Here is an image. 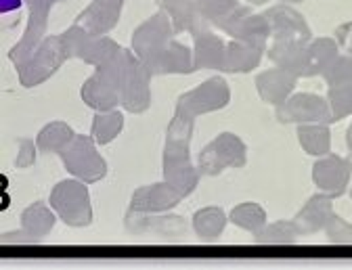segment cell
<instances>
[{"instance_id":"9c48e42d","label":"cell","mask_w":352,"mask_h":270,"mask_svg":"<svg viewBox=\"0 0 352 270\" xmlns=\"http://www.w3.org/2000/svg\"><path fill=\"white\" fill-rule=\"evenodd\" d=\"M162 166H164V180H168L174 189H179L183 193V197H189L197 189L201 172L191 161L189 143L166 141Z\"/></svg>"},{"instance_id":"1f68e13d","label":"cell","mask_w":352,"mask_h":270,"mask_svg":"<svg viewBox=\"0 0 352 270\" xmlns=\"http://www.w3.org/2000/svg\"><path fill=\"white\" fill-rule=\"evenodd\" d=\"M229 220L235 224V227H239L256 237L264 227H267V212L262 210V205H258L254 201H245L231 210Z\"/></svg>"},{"instance_id":"4dcf8cb0","label":"cell","mask_w":352,"mask_h":270,"mask_svg":"<svg viewBox=\"0 0 352 270\" xmlns=\"http://www.w3.org/2000/svg\"><path fill=\"white\" fill-rule=\"evenodd\" d=\"M122 130H124V115L118 109L97 111L91 128V137L95 139L97 145H109L120 137Z\"/></svg>"},{"instance_id":"6da1fadb","label":"cell","mask_w":352,"mask_h":270,"mask_svg":"<svg viewBox=\"0 0 352 270\" xmlns=\"http://www.w3.org/2000/svg\"><path fill=\"white\" fill-rule=\"evenodd\" d=\"M130 65V51L118 53L111 61L95 67V74L82 84L80 97L95 111H111L122 101V88Z\"/></svg>"},{"instance_id":"44dd1931","label":"cell","mask_w":352,"mask_h":270,"mask_svg":"<svg viewBox=\"0 0 352 270\" xmlns=\"http://www.w3.org/2000/svg\"><path fill=\"white\" fill-rule=\"evenodd\" d=\"M195 47H193V65L197 69H218L225 71L227 61V42L214 34L210 27L195 34Z\"/></svg>"},{"instance_id":"f35d334b","label":"cell","mask_w":352,"mask_h":270,"mask_svg":"<svg viewBox=\"0 0 352 270\" xmlns=\"http://www.w3.org/2000/svg\"><path fill=\"white\" fill-rule=\"evenodd\" d=\"M25 0H0V11H3V17L9 19L11 15H17L21 11Z\"/></svg>"},{"instance_id":"e0dca14e","label":"cell","mask_w":352,"mask_h":270,"mask_svg":"<svg viewBox=\"0 0 352 270\" xmlns=\"http://www.w3.org/2000/svg\"><path fill=\"white\" fill-rule=\"evenodd\" d=\"M122 9H124V0H93L76 17V25H80L93 36H105L116 27Z\"/></svg>"},{"instance_id":"d4e9b609","label":"cell","mask_w":352,"mask_h":270,"mask_svg":"<svg viewBox=\"0 0 352 270\" xmlns=\"http://www.w3.org/2000/svg\"><path fill=\"white\" fill-rule=\"evenodd\" d=\"M308 42H296V40H273L271 47L267 49V55L275 67L287 69L300 78L304 57H306Z\"/></svg>"},{"instance_id":"7c38bea8","label":"cell","mask_w":352,"mask_h":270,"mask_svg":"<svg viewBox=\"0 0 352 270\" xmlns=\"http://www.w3.org/2000/svg\"><path fill=\"white\" fill-rule=\"evenodd\" d=\"M151 71L147 65L130 51V65L122 88L120 105L128 113H145L151 107Z\"/></svg>"},{"instance_id":"8d00e7d4","label":"cell","mask_w":352,"mask_h":270,"mask_svg":"<svg viewBox=\"0 0 352 270\" xmlns=\"http://www.w3.org/2000/svg\"><path fill=\"white\" fill-rule=\"evenodd\" d=\"M17 157H15V168L19 170H25V168H32L36 164V149L38 145L32 141V139H21L17 141Z\"/></svg>"},{"instance_id":"f1b7e54d","label":"cell","mask_w":352,"mask_h":270,"mask_svg":"<svg viewBox=\"0 0 352 270\" xmlns=\"http://www.w3.org/2000/svg\"><path fill=\"white\" fill-rule=\"evenodd\" d=\"M260 61H262V51L237 40L227 42V61H225L227 74H250L260 65Z\"/></svg>"},{"instance_id":"5b68a950","label":"cell","mask_w":352,"mask_h":270,"mask_svg":"<svg viewBox=\"0 0 352 270\" xmlns=\"http://www.w3.org/2000/svg\"><path fill=\"white\" fill-rule=\"evenodd\" d=\"M67 59H69V55L65 51L61 34L59 36H47L44 42L38 47V51L23 65L17 67V76H19L21 86H25V88L40 86L42 82H47Z\"/></svg>"},{"instance_id":"7bdbcfd3","label":"cell","mask_w":352,"mask_h":270,"mask_svg":"<svg viewBox=\"0 0 352 270\" xmlns=\"http://www.w3.org/2000/svg\"><path fill=\"white\" fill-rule=\"evenodd\" d=\"M346 161H348V166H350V170H352V151L348 153V157H346Z\"/></svg>"},{"instance_id":"ab89813d","label":"cell","mask_w":352,"mask_h":270,"mask_svg":"<svg viewBox=\"0 0 352 270\" xmlns=\"http://www.w3.org/2000/svg\"><path fill=\"white\" fill-rule=\"evenodd\" d=\"M346 145H348V151H352V122L346 130Z\"/></svg>"},{"instance_id":"83f0119b","label":"cell","mask_w":352,"mask_h":270,"mask_svg":"<svg viewBox=\"0 0 352 270\" xmlns=\"http://www.w3.org/2000/svg\"><path fill=\"white\" fill-rule=\"evenodd\" d=\"M227 222H229V218L223 210L216 205H210V207L197 210L193 214V231L199 237V241L212 243L225 233Z\"/></svg>"},{"instance_id":"74e56055","label":"cell","mask_w":352,"mask_h":270,"mask_svg":"<svg viewBox=\"0 0 352 270\" xmlns=\"http://www.w3.org/2000/svg\"><path fill=\"white\" fill-rule=\"evenodd\" d=\"M38 241H40V239L28 235L23 229H21V233H7V235H3V245H15V243L25 245V243H38Z\"/></svg>"},{"instance_id":"836d02e7","label":"cell","mask_w":352,"mask_h":270,"mask_svg":"<svg viewBox=\"0 0 352 270\" xmlns=\"http://www.w3.org/2000/svg\"><path fill=\"white\" fill-rule=\"evenodd\" d=\"M325 99L329 103L333 122H340V120L352 115V80L338 84V86H329Z\"/></svg>"},{"instance_id":"e575fe53","label":"cell","mask_w":352,"mask_h":270,"mask_svg":"<svg viewBox=\"0 0 352 270\" xmlns=\"http://www.w3.org/2000/svg\"><path fill=\"white\" fill-rule=\"evenodd\" d=\"M195 5L204 15V19L214 27H218L220 21L227 19L239 7L237 0H195Z\"/></svg>"},{"instance_id":"3957f363","label":"cell","mask_w":352,"mask_h":270,"mask_svg":"<svg viewBox=\"0 0 352 270\" xmlns=\"http://www.w3.org/2000/svg\"><path fill=\"white\" fill-rule=\"evenodd\" d=\"M59 157L65 170L86 185L99 183L107 174V161L97 151L95 139L86 134H76V139L59 153Z\"/></svg>"},{"instance_id":"d6a6232c","label":"cell","mask_w":352,"mask_h":270,"mask_svg":"<svg viewBox=\"0 0 352 270\" xmlns=\"http://www.w3.org/2000/svg\"><path fill=\"white\" fill-rule=\"evenodd\" d=\"M298 231L294 227V222L289 220H277L267 224L256 237L254 243L256 245H294L298 241Z\"/></svg>"},{"instance_id":"ffe728a7","label":"cell","mask_w":352,"mask_h":270,"mask_svg":"<svg viewBox=\"0 0 352 270\" xmlns=\"http://www.w3.org/2000/svg\"><path fill=\"white\" fill-rule=\"evenodd\" d=\"M160 11H164L174 27V34L189 32L191 36L212 27L199 13L195 0H155Z\"/></svg>"},{"instance_id":"b9f144b4","label":"cell","mask_w":352,"mask_h":270,"mask_svg":"<svg viewBox=\"0 0 352 270\" xmlns=\"http://www.w3.org/2000/svg\"><path fill=\"white\" fill-rule=\"evenodd\" d=\"M285 5H296V3H304V0H281Z\"/></svg>"},{"instance_id":"484cf974","label":"cell","mask_w":352,"mask_h":270,"mask_svg":"<svg viewBox=\"0 0 352 270\" xmlns=\"http://www.w3.org/2000/svg\"><path fill=\"white\" fill-rule=\"evenodd\" d=\"M57 214L53 207L44 205L42 201H36L32 205H28L21 214V229L36 237V239H42V237H49L51 231L55 229V222H57Z\"/></svg>"},{"instance_id":"cb8c5ba5","label":"cell","mask_w":352,"mask_h":270,"mask_svg":"<svg viewBox=\"0 0 352 270\" xmlns=\"http://www.w3.org/2000/svg\"><path fill=\"white\" fill-rule=\"evenodd\" d=\"M333 36L340 47V55L336 57L331 67L323 74L327 86H338L352 80V21L342 23Z\"/></svg>"},{"instance_id":"f546056e","label":"cell","mask_w":352,"mask_h":270,"mask_svg":"<svg viewBox=\"0 0 352 270\" xmlns=\"http://www.w3.org/2000/svg\"><path fill=\"white\" fill-rule=\"evenodd\" d=\"M74 139H76V132L69 124L51 122L38 132L36 145L40 153H61Z\"/></svg>"},{"instance_id":"2e32d148","label":"cell","mask_w":352,"mask_h":270,"mask_svg":"<svg viewBox=\"0 0 352 270\" xmlns=\"http://www.w3.org/2000/svg\"><path fill=\"white\" fill-rule=\"evenodd\" d=\"M183 199L185 197L179 189H174L168 180H162V183L141 187L132 193L128 210L145 212V214H164V212H170L172 207L179 205Z\"/></svg>"},{"instance_id":"60d3db41","label":"cell","mask_w":352,"mask_h":270,"mask_svg":"<svg viewBox=\"0 0 352 270\" xmlns=\"http://www.w3.org/2000/svg\"><path fill=\"white\" fill-rule=\"evenodd\" d=\"M250 5H254V7H262V5H269L271 0H248Z\"/></svg>"},{"instance_id":"4fadbf2b","label":"cell","mask_w":352,"mask_h":270,"mask_svg":"<svg viewBox=\"0 0 352 270\" xmlns=\"http://www.w3.org/2000/svg\"><path fill=\"white\" fill-rule=\"evenodd\" d=\"M352 170L346 161V157H340L336 153H327L319 157L313 166V183L319 187L321 193L329 197H342L350 189Z\"/></svg>"},{"instance_id":"ba28073f","label":"cell","mask_w":352,"mask_h":270,"mask_svg":"<svg viewBox=\"0 0 352 270\" xmlns=\"http://www.w3.org/2000/svg\"><path fill=\"white\" fill-rule=\"evenodd\" d=\"M229 101H231V88L227 80L223 76H214L201 82L197 88L189 90V93H183L179 101H176L174 111H183L191 117H197L204 113L225 109Z\"/></svg>"},{"instance_id":"8fae6325","label":"cell","mask_w":352,"mask_h":270,"mask_svg":"<svg viewBox=\"0 0 352 270\" xmlns=\"http://www.w3.org/2000/svg\"><path fill=\"white\" fill-rule=\"evenodd\" d=\"M172 34H174V27H172L170 17L164 11H157L153 17H149L145 23H141L132 32V53H135L145 65H149L172 40Z\"/></svg>"},{"instance_id":"5bb4252c","label":"cell","mask_w":352,"mask_h":270,"mask_svg":"<svg viewBox=\"0 0 352 270\" xmlns=\"http://www.w3.org/2000/svg\"><path fill=\"white\" fill-rule=\"evenodd\" d=\"M269 25H271V40H296V42H311L313 30L304 19L300 11L281 3L264 11Z\"/></svg>"},{"instance_id":"7402d4cb","label":"cell","mask_w":352,"mask_h":270,"mask_svg":"<svg viewBox=\"0 0 352 270\" xmlns=\"http://www.w3.org/2000/svg\"><path fill=\"white\" fill-rule=\"evenodd\" d=\"M147 69L153 76H164V74H193V53L181 44L179 40H170L164 51L147 65Z\"/></svg>"},{"instance_id":"8992f818","label":"cell","mask_w":352,"mask_h":270,"mask_svg":"<svg viewBox=\"0 0 352 270\" xmlns=\"http://www.w3.org/2000/svg\"><path fill=\"white\" fill-rule=\"evenodd\" d=\"M61 38H63V44H65V51H67L69 59L72 57L82 59L84 63L93 65V67L105 65L118 53L124 51L116 40H111L107 36H93L76 23L69 30H65L61 34Z\"/></svg>"},{"instance_id":"4316f807","label":"cell","mask_w":352,"mask_h":270,"mask_svg":"<svg viewBox=\"0 0 352 270\" xmlns=\"http://www.w3.org/2000/svg\"><path fill=\"white\" fill-rule=\"evenodd\" d=\"M298 143L304 153L313 157H323L331 153V132L329 124H300L298 126Z\"/></svg>"},{"instance_id":"d6986e66","label":"cell","mask_w":352,"mask_h":270,"mask_svg":"<svg viewBox=\"0 0 352 270\" xmlns=\"http://www.w3.org/2000/svg\"><path fill=\"white\" fill-rule=\"evenodd\" d=\"M298 76L287 71V69H281V67H273V69H267L256 76V90H258V97L269 103V105H281L283 101H287L294 90L298 86Z\"/></svg>"},{"instance_id":"603a6c76","label":"cell","mask_w":352,"mask_h":270,"mask_svg":"<svg viewBox=\"0 0 352 270\" xmlns=\"http://www.w3.org/2000/svg\"><path fill=\"white\" fill-rule=\"evenodd\" d=\"M338 55H340V47L336 38H313L306 47V57L300 78L323 76L331 67Z\"/></svg>"},{"instance_id":"277c9868","label":"cell","mask_w":352,"mask_h":270,"mask_svg":"<svg viewBox=\"0 0 352 270\" xmlns=\"http://www.w3.org/2000/svg\"><path fill=\"white\" fill-rule=\"evenodd\" d=\"M248 164V147L233 132H220L197 155V168L204 176H218L229 168L239 170Z\"/></svg>"},{"instance_id":"ee69618b","label":"cell","mask_w":352,"mask_h":270,"mask_svg":"<svg viewBox=\"0 0 352 270\" xmlns=\"http://www.w3.org/2000/svg\"><path fill=\"white\" fill-rule=\"evenodd\" d=\"M350 197H352V185H350Z\"/></svg>"},{"instance_id":"ac0fdd59","label":"cell","mask_w":352,"mask_h":270,"mask_svg":"<svg viewBox=\"0 0 352 270\" xmlns=\"http://www.w3.org/2000/svg\"><path fill=\"white\" fill-rule=\"evenodd\" d=\"M331 216H333V197L319 191L304 203V207L294 216L292 222H294V227L300 237L302 235L308 237L319 231H325Z\"/></svg>"},{"instance_id":"9a60e30c","label":"cell","mask_w":352,"mask_h":270,"mask_svg":"<svg viewBox=\"0 0 352 270\" xmlns=\"http://www.w3.org/2000/svg\"><path fill=\"white\" fill-rule=\"evenodd\" d=\"M124 227L130 235H160V237H183L187 222L181 216H162L145 212H126Z\"/></svg>"},{"instance_id":"52a82bcc","label":"cell","mask_w":352,"mask_h":270,"mask_svg":"<svg viewBox=\"0 0 352 270\" xmlns=\"http://www.w3.org/2000/svg\"><path fill=\"white\" fill-rule=\"evenodd\" d=\"M231 40L250 44V47L267 53L269 38H271V25L264 17V13H254L250 7H237L227 19L220 21L218 25Z\"/></svg>"},{"instance_id":"30bf717a","label":"cell","mask_w":352,"mask_h":270,"mask_svg":"<svg viewBox=\"0 0 352 270\" xmlns=\"http://www.w3.org/2000/svg\"><path fill=\"white\" fill-rule=\"evenodd\" d=\"M279 124H333V115L325 97L315 93H298L277 105Z\"/></svg>"},{"instance_id":"7a4b0ae2","label":"cell","mask_w":352,"mask_h":270,"mask_svg":"<svg viewBox=\"0 0 352 270\" xmlns=\"http://www.w3.org/2000/svg\"><path fill=\"white\" fill-rule=\"evenodd\" d=\"M51 207L72 229H84L93 222V205L91 193L86 183L78 178H67L57 183L51 191Z\"/></svg>"},{"instance_id":"d590c367","label":"cell","mask_w":352,"mask_h":270,"mask_svg":"<svg viewBox=\"0 0 352 270\" xmlns=\"http://www.w3.org/2000/svg\"><path fill=\"white\" fill-rule=\"evenodd\" d=\"M325 235L333 245H352V224L342 216L333 214L325 227Z\"/></svg>"}]
</instances>
